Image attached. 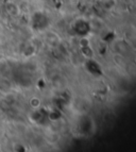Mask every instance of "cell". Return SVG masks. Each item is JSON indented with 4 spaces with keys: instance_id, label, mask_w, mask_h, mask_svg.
I'll use <instances>...</instances> for the list:
<instances>
[{
    "instance_id": "obj_3",
    "label": "cell",
    "mask_w": 136,
    "mask_h": 152,
    "mask_svg": "<svg viewBox=\"0 0 136 152\" xmlns=\"http://www.w3.org/2000/svg\"><path fill=\"white\" fill-rule=\"evenodd\" d=\"M5 11L11 16H18V14H19V9L13 2H9L5 4Z\"/></svg>"
},
{
    "instance_id": "obj_4",
    "label": "cell",
    "mask_w": 136,
    "mask_h": 152,
    "mask_svg": "<svg viewBox=\"0 0 136 152\" xmlns=\"http://www.w3.org/2000/svg\"><path fill=\"white\" fill-rule=\"evenodd\" d=\"M30 104H31V107H34V109H38V107H40V100L38 98H32L30 100Z\"/></svg>"
},
{
    "instance_id": "obj_1",
    "label": "cell",
    "mask_w": 136,
    "mask_h": 152,
    "mask_svg": "<svg viewBox=\"0 0 136 152\" xmlns=\"http://www.w3.org/2000/svg\"><path fill=\"white\" fill-rule=\"evenodd\" d=\"M31 23H32L33 29H35L36 31H42L48 27L49 17L43 12H35L32 14Z\"/></svg>"
},
{
    "instance_id": "obj_2",
    "label": "cell",
    "mask_w": 136,
    "mask_h": 152,
    "mask_svg": "<svg viewBox=\"0 0 136 152\" xmlns=\"http://www.w3.org/2000/svg\"><path fill=\"white\" fill-rule=\"evenodd\" d=\"M73 29H75L77 34L84 36V35H86L87 33H89V31H91V26H89V23H88L87 21L84 20V19H78V20L75 23V25H73Z\"/></svg>"
}]
</instances>
